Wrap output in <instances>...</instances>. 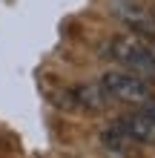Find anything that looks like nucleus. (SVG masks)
Wrapping results in <instances>:
<instances>
[{"instance_id":"4","label":"nucleus","mask_w":155,"mask_h":158,"mask_svg":"<svg viewBox=\"0 0 155 158\" xmlns=\"http://www.w3.org/2000/svg\"><path fill=\"white\" fill-rule=\"evenodd\" d=\"M63 104H69L66 109H84V112L98 115V112H104L109 106V98L101 89V83H78V86H72L66 92Z\"/></svg>"},{"instance_id":"2","label":"nucleus","mask_w":155,"mask_h":158,"mask_svg":"<svg viewBox=\"0 0 155 158\" xmlns=\"http://www.w3.org/2000/svg\"><path fill=\"white\" fill-rule=\"evenodd\" d=\"M101 89L106 92L109 101H118V104L141 106V104H147V101H152L149 83L144 78H138V75H132V72H126V69H109L101 78Z\"/></svg>"},{"instance_id":"3","label":"nucleus","mask_w":155,"mask_h":158,"mask_svg":"<svg viewBox=\"0 0 155 158\" xmlns=\"http://www.w3.org/2000/svg\"><path fill=\"white\" fill-rule=\"evenodd\" d=\"M121 124L126 129V135L132 138V144L152 147L155 144V101H147V104H141L138 109L126 112L121 118Z\"/></svg>"},{"instance_id":"5","label":"nucleus","mask_w":155,"mask_h":158,"mask_svg":"<svg viewBox=\"0 0 155 158\" xmlns=\"http://www.w3.org/2000/svg\"><path fill=\"white\" fill-rule=\"evenodd\" d=\"M101 144H104V150L109 155H126L129 152V147H132V138L126 135V129L121 124V118H115L112 124H109L104 132H101Z\"/></svg>"},{"instance_id":"6","label":"nucleus","mask_w":155,"mask_h":158,"mask_svg":"<svg viewBox=\"0 0 155 158\" xmlns=\"http://www.w3.org/2000/svg\"><path fill=\"white\" fill-rule=\"evenodd\" d=\"M149 46V55H152V60H155V43H147Z\"/></svg>"},{"instance_id":"1","label":"nucleus","mask_w":155,"mask_h":158,"mask_svg":"<svg viewBox=\"0 0 155 158\" xmlns=\"http://www.w3.org/2000/svg\"><path fill=\"white\" fill-rule=\"evenodd\" d=\"M106 55L115 63H121L126 72L138 78H155V60L149 55V46L138 35H121L106 43Z\"/></svg>"}]
</instances>
